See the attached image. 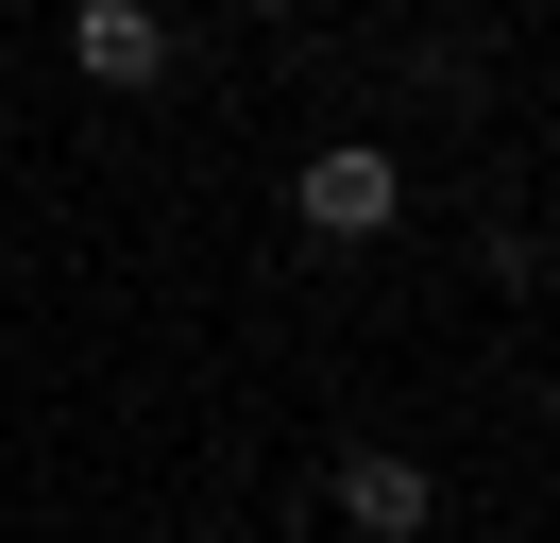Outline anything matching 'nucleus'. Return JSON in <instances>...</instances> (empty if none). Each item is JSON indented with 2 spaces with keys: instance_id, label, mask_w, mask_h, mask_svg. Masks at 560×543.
Segmentation results:
<instances>
[{
  "instance_id": "obj_1",
  "label": "nucleus",
  "mask_w": 560,
  "mask_h": 543,
  "mask_svg": "<svg viewBox=\"0 0 560 543\" xmlns=\"http://www.w3.org/2000/svg\"><path fill=\"white\" fill-rule=\"evenodd\" d=\"M289 221H306V238H390V221H408V170H390V136H323V153L289 170Z\"/></svg>"
},
{
  "instance_id": "obj_2",
  "label": "nucleus",
  "mask_w": 560,
  "mask_h": 543,
  "mask_svg": "<svg viewBox=\"0 0 560 543\" xmlns=\"http://www.w3.org/2000/svg\"><path fill=\"white\" fill-rule=\"evenodd\" d=\"M69 68L137 102V85H171V68H187V34H171V0H69Z\"/></svg>"
},
{
  "instance_id": "obj_3",
  "label": "nucleus",
  "mask_w": 560,
  "mask_h": 543,
  "mask_svg": "<svg viewBox=\"0 0 560 543\" xmlns=\"http://www.w3.org/2000/svg\"><path fill=\"white\" fill-rule=\"evenodd\" d=\"M323 509H340L357 543H424V527H442V475H424V459H390V441H357V459L323 475Z\"/></svg>"
}]
</instances>
